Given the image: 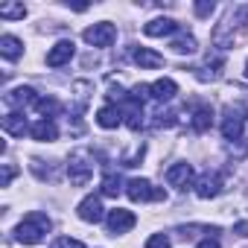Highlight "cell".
<instances>
[{"label":"cell","mask_w":248,"mask_h":248,"mask_svg":"<svg viewBox=\"0 0 248 248\" xmlns=\"http://www.w3.org/2000/svg\"><path fill=\"white\" fill-rule=\"evenodd\" d=\"M30 123H27V117L21 114V111H9L6 117H3V132L6 135H12V138H24V135H30Z\"/></svg>","instance_id":"obj_18"},{"label":"cell","mask_w":248,"mask_h":248,"mask_svg":"<svg viewBox=\"0 0 248 248\" xmlns=\"http://www.w3.org/2000/svg\"><path fill=\"white\" fill-rule=\"evenodd\" d=\"M3 102L9 105V108H27V105H35L38 102V93H35V88H30V85H21V88H15V91H9L6 96H3Z\"/></svg>","instance_id":"obj_15"},{"label":"cell","mask_w":248,"mask_h":248,"mask_svg":"<svg viewBox=\"0 0 248 248\" xmlns=\"http://www.w3.org/2000/svg\"><path fill=\"white\" fill-rule=\"evenodd\" d=\"M73 93V105L67 108L70 114H73V120H79V114L88 108V102H91V93H93V82H88V79H79V82H73V88H70Z\"/></svg>","instance_id":"obj_11"},{"label":"cell","mask_w":248,"mask_h":248,"mask_svg":"<svg viewBox=\"0 0 248 248\" xmlns=\"http://www.w3.org/2000/svg\"><path fill=\"white\" fill-rule=\"evenodd\" d=\"M213 9H216V3H213V0H199V3L193 6V12H196L199 18H207V15H213Z\"/></svg>","instance_id":"obj_28"},{"label":"cell","mask_w":248,"mask_h":248,"mask_svg":"<svg viewBox=\"0 0 248 248\" xmlns=\"http://www.w3.org/2000/svg\"><path fill=\"white\" fill-rule=\"evenodd\" d=\"M222 67H225V56L222 53H207L204 62L199 67H193V73H196L199 82H216L222 76Z\"/></svg>","instance_id":"obj_9"},{"label":"cell","mask_w":248,"mask_h":248,"mask_svg":"<svg viewBox=\"0 0 248 248\" xmlns=\"http://www.w3.org/2000/svg\"><path fill=\"white\" fill-rule=\"evenodd\" d=\"M76 213H79V219H82V222H91V225H96V222H102V219H105V210H102L99 196H85V199L79 202Z\"/></svg>","instance_id":"obj_13"},{"label":"cell","mask_w":248,"mask_h":248,"mask_svg":"<svg viewBox=\"0 0 248 248\" xmlns=\"http://www.w3.org/2000/svg\"><path fill=\"white\" fill-rule=\"evenodd\" d=\"M73 53H76V44L70 41V38H64V41H59V44H53L50 50H47V67H64L70 59H73Z\"/></svg>","instance_id":"obj_12"},{"label":"cell","mask_w":248,"mask_h":248,"mask_svg":"<svg viewBox=\"0 0 248 248\" xmlns=\"http://www.w3.org/2000/svg\"><path fill=\"white\" fill-rule=\"evenodd\" d=\"M213 126V108L207 105V102H199L196 108H193V114H190V129L196 132V135H202V132H207Z\"/></svg>","instance_id":"obj_16"},{"label":"cell","mask_w":248,"mask_h":248,"mask_svg":"<svg viewBox=\"0 0 248 248\" xmlns=\"http://www.w3.org/2000/svg\"><path fill=\"white\" fill-rule=\"evenodd\" d=\"M175 93H178V85H175L172 79H155V82L149 85V96L158 99V102H170Z\"/></svg>","instance_id":"obj_21"},{"label":"cell","mask_w":248,"mask_h":248,"mask_svg":"<svg viewBox=\"0 0 248 248\" xmlns=\"http://www.w3.org/2000/svg\"><path fill=\"white\" fill-rule=\"evenodd\" d=\"M196 248H222V245H219V239H216V236H207V239H202Z\"/></svg>","instance_id":"obj_32"},{"label":"cell","mask_w":248,"mask_h":248,"mask_svg":"<svg viewBox=\"0 0 248 248\" xmlns=\"http://www.w3.org/2000/svg\"><path fill=\"white\" fill-rule=\"evenodd\" d=\"M126 196L132 202H167V190L164 187H155L152 181L146 178H132L126 181Z\"/></svg>","instance_id":"obj_5"},{"label":"cell","mask_w":248,"mask_h":248,"mask_svg":"<svg viewBox=\"0 0 248 248\" xmlns=\"http://www.w3.org/2000/svg\"><path fill=\"white\" fill-rule=\"evenodd\" d=\"M82 38H85L91 47H111V44L117 41V27H114L111 21H99V24L88 27V30L82 32Z\"/></svg>","instance_id":"obj_7"},{"label":"cell","mask_w":248,"mask_h":248,"mask_svg":"<svg viewBox=\"0 0 248 248\" xmlns=\"http://www.w3.org/2000/svg\"><path fill=\"white\" fill-rule=\"evenodd\" d=\"M123 193V178L117 172H105L102 175V196H120Z\"/></svg>","instance_id":"obj_26"},{"label":"cell","mask_w":248,"mask_h":248,"mask_svg":"<svg viewBox=\"0 0 248 248\" xmlns=\"http://www.w3.org/2000/svg\"><path fill=\"white\" fill-rule=\"evenodd\" d=\"M242 35H248V3L236 6V9L213 30V44H216L219 50H228V47H233Z\"/></svg>","instance_id":"obj_1"},{"label":"cell","mask_w":248,"mask_h":248,"mask_svg":"<svg viewBox=\"0 0 248 248\" xmlns=\"http://www.w3.org/2000/svg\"><path fill=\"white\" fill-rule=\"evenodd\" d=\"M146 248H172V242H170L167 233H152V236L146 239Z\"/></svg>","instance_id":"obj_27"},{"label":"cell","mask_w":248,"mask_h":248,"mask_svg":"<svg viewBox=\"0 0 248 248\" xmlns=\"http://www.w3.org/2000/svg\"><path fill=\"white\" fill-rule=\"evenodd\" d=\"M123 123V108L114 105V102H105L99 111H96V126L99 129H117Z\"/></svg>","instance_id":"obj_17"},{"label":"cell","mask_w":248,"mask_h":248,"mask_svg":"<svg viewBox=\"0 0 248 248\" xmlns=\"http://www.w3.org/2000/svg\"><path fill=\"white\" fill-rule=\"evenodd\" d=\"M135 225H138V219H135V213L126 210V207H114V210H108V216H105V228H108L111 236L126 233V231H132Z\"/></svg>","instance_id":"obj_8"},{"label":"cell","mask_w":248,"mask_h":248,"mask_svg":"<svg viewBox=\"0 0 248 248\" xmlns=\"http://www.w3.org/2000/svg\"><path fill=\"white\" fill-rule=\"evenodd\" d=\"M132 59H135V64H138L140 70H155V67H164V56H161V53H155V50H149V47H135Z\"/></svg>","instance_id":"obj_19"},{"label":"cell","mask_w":248,"mask_h":248,"mask_svg":"<svg viewBox=\"0 0 248 248\" xmlns=\"http://www.w3.org/2000/svg\"><path fill=\"white\" fill-rule=\"evenodd\" d=\"M233 233L236 236H248V222H236L233 225Z\"/></svg>","instance_id":"obj_33"},{"label":"cell","mask_w":248,"mask_h":248,"mask_svg":"<svg viewBox=\"0 0 248 248\" xmlns=\"http://www.w3.org/2000/svg\"><path fill=\"white\" fill-rule=\"evenodd\" d=\"M50 231H53L50 216L41 213V210H32V213H27V216L18 222V228H15V239L24 242V245H38L41 239H47Z\"/></svg>","instance_id":"obj_2"},{"label":"cell","mask_w":248,"mask_h":248,"mask_svg":"<svg viewBox=\"0 0 248 248\" xmlns=\"http://www.w3.org/2000/svg\"><path fill=\"white\" fill-rule=\"evenodd\" d=\"M21 53H24L21 38H15V35H3V38H0V56H3L6 62H18Z\"/></svg>","instance_id":"obj_22"},{"label":"cell","mask_w":248,"mask_h":248,"mask_svg":"<svg viewBox=\"0 0 248 248\" xmlns=\"http://www.w3.org/2000/svg\"><path fill=\"white\" fill-rule=\"evenodd\" d=\"M53 248H85L79 239H70V236H59L56 242H53Z\"/></svg>","instance_id":"obj_30"},{"label":"cell","mask_w":248,"mask_h":248,"mask_svg":"<svg viewBox=\"0 0 248 248\" xmlns=\"http://www.w3.org/2000/svg\"><path fill=\"white\" fill-rule=\"evenodd\" d=\"M38 114H41V120H53L59 111H62V105H59V99H53V96H38V102L32 105Z\"/></svg>","instance_id":"obj_23"},{"label":"cell","mask_w":248,"mask_h":248,"mask_svg":"<svg viewBox=\"0 0 248 248\" xmlns=\"http://www.w3.org/2000/svg\"><path fill=\"white\" fill-rule=\"evenodd\" d=\"M143 152H146V146L140 143V146H138V149H135V152H132V155L126 158V161H123V167H138V164L143 161Z\"/></svg>","instance_id":"obj_29"},{"label":"cell","mask_w":248,"mask_h":248,"mask_svg":"<svg viewBox=\"0 0 248 248\" xmlns=\"http://www.w3.org/2000/svg\"><path fill=\"white\" fill-rule=\"evenodd\" d=\"M245 120H248V111H245V105H225V111H222V138L225 140H239L242 138V126H245Z\"/></svg>","instance_id":"obj_4"},{"label":"cell","mask_w":248,"mask_h":248,"mask_svg":"<svg viewBox=\"0 0 248 248\" xmlns=\"http://www.w3.org/2000/svg\"><path fill=\"white\" fill-rule=\"evenodd\" d=\"M245 79H248V62H245Z\"/></svg>","instance_id":"obj_34"},{"label":"cell","mask_w":248,"mask_h":248,"mask_svg":"<svg viewBox=\"0 0 248 248\" xmlns=\"http://www.w3.org/2000/svg\"><path fill=\"white\" fill-rule=\"evenodd\" d=\"M175 32H181V24L172 18H155V21L143 24V35H149V38H164V35H175Z\"/></svg>","instance_id":"obj_14"},{"label":"cell","mask_w":248,"mask_h":248,"mask_svg":"<svg viewBox=\"0 0 248 248\" xmlns=\"http://www.w3.org/2000/svg\"><path fill=\"white\" fill-rule=\"evenodd\" d=\"M15 172H18V170H15L12 164H3V178H0V187H9L12 178H15Z\"/></svg>","instance_id":"obj_31"},{"label":"cell","mask_w":248,"mask_h":248,"mask_svg":"<svg viewBox=\"0 0 248 248\" xmlns=\"http://www.w3.org/2000/svg\"><path fill=\"white\" fill-rule=\"evenodd\" d=\"M170 47H172V53H178V56H193V53L199 50V41H196L193 35H181V38H175Z\"/></svg>","instance_id":"obj_25"},{"label":"cell","mask_w":248,"mask_h":248,"mask_svg":"<svg viewBox=\"0 0 248 248\" xmlns=\"http://www.w3.org/2000/svg\"><path fill=\"white\" fill-rule=\"evenodd\" d=\"M30 135H32V140H38V143H53V140L59 138V126H56L53 120H38V123H32Z\"/></svg>","instance_id":"obj_20"},{"label":"cell","mask_w":248,"mask_h":248,"mask_svg":"<svg viewBox=\"0 0 248 248\" xmlns=\"http://www.w3.org/2000/svg\"><path fill=\"white\" fill-rule=\"evenodd\" d=\"M0 18H6V21H24L27 18V6L6 0V3H0Z\"/></svg>","instance_id":"obj_24"},{"label":"cell","mask_w":248,"mask_h":248,"mask_svg":"<svg viewBox=\"0 0 248 248\" xmlns=\"http://www.w3.org/2000/svg\"><path fill=\"white\" fill-rule=\"evenodd\" d=\"M93 155L88 152V149H76V152H70V158H67V178H70V184L73 187H85L91 178H93Z\"/></svg>","instance_id":"obj_3"},{"label":"cell","mask_w":248,"mask_h":248,"mask_svg":"<svg viewBox=\"0 0 248 248\" xmlns=\"http://www.w3.org/2000/svg\"><path fill=\"white\" fill-rule=\"evenodd\" d=\"M196 196L199 199H216L222 190H225V175L219 170H204L199 178H196Z\"/></svg>","instance_id":"obj_6"},{"label":"cell","mask_w":248,"mask_h":248,"mask_svg":"<svg viewBox=\"0 0 248 248\" xmlns=\"http://www.w3.org/2000/svg\"><path fill=\"white\" fill-rule=\"evenodd\" d=\"M164 178H167V184H170V187H175V190H187V187H193V184H196V181H193V167H190L187 161L172 164V167L164 172Z\"/></svg>","instance_id":"obj_10"}]
</instances>
